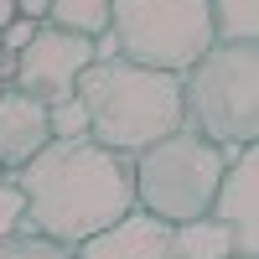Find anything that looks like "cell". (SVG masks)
I'll use <instances>...</instances> for the list:
<instances>
[{
	"mask_svg": "<svg viewBox=\"0 0 259 259\" xmlns=\"http://www.w3.org/2000/svg\"><path fill=\"white\" fill-rule=\"evenodd\" d=\"M11 78H16V52L0 47V83H11Z\"/></svg>",
	"mask_w": 259,
	"mask_h": 259,
	"instance_id": "18",
	"label": "cell"
},
{
	"mask_svg": "<svg viewBox=\"0 0 259 259\" xmlns=\"http://www.w3.org/2000/svg\"><path fill=\"white\" fill-rule=\"evenodd\" d=\"M228 259H249V254H228Z\"/></svg>",
	"mask_w": 259,
	"mask_h": 259,
	"instance_id": "20",
	"label": "cell"
},
{
	"mask_svg": "<svg viewBox=\"0 0 259 259\" xmlns=\"http://www.w3.org/2000/svg\"><path fill=\"white\" fill-rule=\"evenodd\" d=\"M239 145H218L197 135V130H171V135L150 140L145 150L130 156V177H135V207H145L161 223H187L202 218L212 207L218 177L228 171Z\"/></svg>",
	"mask_w": 259,
	"mask_h": 259,
	"instance_id": "3",
	"label": "cell"
},
{
	"mask_svg": "<svg viewBox=\"0 0 259 259\" xmlns=\"http://www.w3.org/2000/svg\"><path fill=\"white\" fill-rule=\"evenodd\" d=\"M47 140H52V130H47V104L31 99V94H21L16 83H11V89L0 94V166H6V171H21Z\"/></svg>",
	"mask_w": 259,
	"mask_h": 259,
	"instance_id": "9",
	"label": "cell"
},
{
	"mask_svg": "<svg viewBox=\"0 0 259 259\" xmlns=\"http://www.w3.org/2000/svg\"><path fill=\"white\" fill-rule=\"evenodd\" d=\"M6 89H11V83H0V94H6Z\"/></svg>",
	"mask_w": 259,
	"mask_h": 259,
	"instance_id": "21",
	"label": "cell"
},
{
	"mask_svg": "<svg viewBox=\"0 0 259 259\" xmlns=\"http://www.w3.org/2000/svg\"><path fill=\"white\" fill-rule=\"evenodd\" d=\"M11 177L21 187V202H26L21 233H41V239H57L68 249H78L83 239H94L99 228H109L135 207L130 156L89 135L47 140Z\"/></svg>",
	"mask_w": 259,
	"mask_h": 259,
	"instance_id": "1",
	"label": "cell"
},
{
	"mask_svg": "<svg viewBox=\"0 0 259 259\" xmlns=\"http://www.w3.org/2000/svg\"><path fill=\"white\" fill-rule=\"evenodd\" d=\"M182 124L218 145L259 140V47L212 41L182 73Z\"/></svg>",
	"mask_w": 259,
	"mask_h": 259,
	"instance_id": "4",
	"label": "cell"
},
{
	"mask_svg": "<svg viewBox=\"0 0 259 259\" xmlns=\"http://www.w3.org/2000/svg\"><path fill=\"white\" fill-rule=\"evenodd\" d=\"M171 249H177V259H228V254H239L228 223H218L212 212L187 218V223H171Z\"/></svg>",
	"mask_w": 259,
	"mask_h": 259,
	"instance_id": "10",
	"label": "cell"
},
{
	"mask_svg": "<svg viewBox=\"0 0 259 259\" xmlns=\"http://www.w3.org/2000/svg\"><path fill=\"white\" fill-rule=\"evenodd\" d=\"M212 218L228 223L239 254L259 259V150L254 145H239L233 150L228 171L218 177V192H212Z\"/></svg>",
	"mask_w": 259,
	"mask_h": 259,
	"instance_id": "7",
	"label": "cell"
},
{
	"mask_svg": "<svg viewBox=\"0 0 259 259\" xmlns=\"http://www.w3.org/2000/svg\"><path fill=\"white\" fill-rule=\"evenodd\" d=\"M21 218H26L21 187H16V177H11V171L0 166V239H6V233H16V228H21Z\"/></svg>",
	"mask_w": 259,
	"mask_h": 259,
	"instance_id": "15",
	"label": "cell"
},
{
	"mask_svg": "<svg viewBox=\"0 0 259 259\" xmlns=\"http://www.w3.org/2000/svg\"><path fill=\"white\" fill-rule=\"evenodd\" d=\"M109 36L119 57L161 73H187L212 41L207 0H114L109 6Z\"/></svg>",
	"mask_w": 259,
	"mask_h": 259,
	"instance_id": "5",
	"label": "cell"
},
{
	"mask_svg": "<svg viewBox=\"0 0 259 259\" xmlns=\"http://www.w3.org/2000/svg\"><path fill=\"white\" fill-rule=\"evenodd\" d=\"M89 62H94V36H78V31H62L52 21H41L36 36L16 52L11 83L41 104H57V99H73V83Z\"/></svg>",
	"mask_w": 259,
	"mask_h": 259,
	"instance_id": "6",
	"label": "cell"
},
{
	"mask_svg": "<svg viewBox=\"0 0 259 259\" xmlns=\"http://www.w3.org/2000/svg\"><path fill=\"white\" fill-rule=\"evenodd\" d=\"M36 26H41V21H26V16H11L6 26H0V47H6V52H21V47H26V41L36 36Z\"/></svg>",
	"mask_w": 259,
	"mask_h": 259,
	"instance_id": "16",
	"label": "cell"
},
{
	"mask_svg": "<svg viewBox=\"0 0 259 259\" xmlns=\"http://www.w3.org/2000/svg\"><path fill=\"white\" fill-rule=\"evenodd\" d=\"M73 259H177V249H171V223L150 218L145 207H130L124 218L99 228L94 239H83L73 249Z\"/></svg>",
	"mask_w": 259,
	"mask_h": 259,
	"instance_id": "8",
	"label": "cell"
},
{
	"mask_svg": "<svg viewBox=\"0 0 259 259\" xmlns=\"http://www.w3.org/2000/svg\"><path fill=\"white\" fill-rule=\"evenodd\" d=\"M11 16H16V0H0V26H6Z\"/></svg>",
	"mask_w": 259,
	"mask_h": 259,
	"instance_id": "19",
	"label": "cell"
},
{
	"mask_svg": "<svg viewBox=\"0 0 259 259\" xmlns=\"http://www.w3.org/2000/svg\"><path fill=\"white\" fill-rule=\"evenodd\" d=\"M73 94L89 114V140L135 156L150 140L182 130V73L140 68L130 57H104L78 73Z\"/></svg>",
	"mask_w": 259,
	"mask_h": 259,
	"instance_id": "2",
	"label": "cell"
},
{
	"mask_svg": "<svg viewBox=\"0 0 259 259\" xmlns=\"http://www.w3.org/2000/svg\"><path fill=\"white\" fill-rule=\"evenodd\" d=\"M0 259H73L68 244H57V239H41V233H6L0 239Z\"/></svg>",
	"mask_w": 259,
	"mask_h": 259,
	"instance_id": "13",
	"label": "cell"
},
{
	"mask_svg": "<svg viewBox=\"0 0 259 259\" xmlns=\"http://www.w3.org/2000/svg\"><path fill=\"white\" fill-rule=\"evenodd\" d=\"M47 6H52V0H16V16H26V21H47Z\"/></svg>",
	"mask_w": 259,
	"mask_h": 259,
	"instance_id": "17",
	"label": "cell"
},
{
	"mask_svg": "<svg viewBox=\"0 0 259 259\" xmlns=\"http://www.w3.org/2000/svg\"><path fill=\"white\" fill-rule=\"evenodd\" d=\"M47 130H52V140L89 135V114H83L78 94H73V99H57V104H47Z\"/></svg>",
	"mask_w": 259,
	"mask_h": 259,
	"instance_id": "14",
	"label": "cell"
},
{
	"mask_svg": "<svg viewBox=\"0 0 259 259\" xmlns=\"http://www.w3.org/2000/svg\"><path fill=\"white\" fill-rule=\"evenodd\" d=\"M109 6L114 0H52L47 21L62 26V31H78V36H99L109 26Z\"/></svg>",
	"mask_w": 259,
	"mask_h": 259,
	"instance_id": "12",
	"label": "cell"
},
{
	"mask_svg": "<svg viewBox=\"0 0 259 259\" xmlns=\"http://www.w3.org/2000/svg\"><path fill=\"white\" fill-rule=\"evenodd\" d=\"M218 41H254L259 36V0H207Z\"/></svg>",
	"mask_w": 259,
	"mask_h": 259,
	"instance_id": "11",
	"label": "cell"
}]
</instances>
